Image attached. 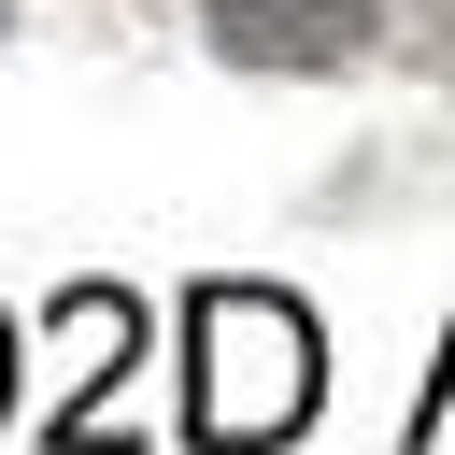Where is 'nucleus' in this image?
<instances>
[{
    "instance_id": "1",
    "label": "nucleus",
    "mask_w": 455,
    "mask_h": 455,
    "mask_svg": "<svg viewBox=\"0 0 455 455\" xmlns=\"http://www.w3.org/2000/svg\"><path fill=\"white\" fill-rule=\"evenodd\" d=\"M327 398V341L284 284H199L185 299V441L199 455H284Z\"/></svg>"
},
{
    "instance_id": "2",
    "label": "nucleus",
    "mask_w": 455,
    "mask_h": 455,
    "mask_svg": "<svg viewBox=\"0 0 455 455\" xmlns=\"http://www.w3.org/2000/svg\"><path fill=\"white\" fill-rule=\"evenodd\" d=\"M57 341L85 355V384H71L57 412H43V441H57V455H100V441H142V427H128V398H114V370L142 355V299H128V284H71V299H57Z\"/></svg>"
},
{
    "instance_id": "3",
    "label": "nucleus",
    "mask_w": 455,
    "mask_h": 455,
    "mask_svg": "<svg viewBox=\"0 0 455 455\" xmlns=\"http://www.w3.org/2000/svg\"><path fill=\"white\" fill-rule=\"evenodd\" d=\"M199 28H213L242 71H341V57L384 28V0H199Z\"/></svg>"
},
{
    "instance_id": "4",
    "label": "nucleus",
    "mask_w": 455,
    "mask_h": 455,
    "mask_svg": "<svg viewBox=\"0 0 455 455\" xmlns=\"http://www.w3.org/2000/svg\"><path fill=\"white\" fill-rule=\"evenodd\" d=\"M441 412H455V327H441V384H427V412H412V441H427Z\"/></svg>"
},
{
    "instance_id": "5",
    "label": "nucleus",
    "mask_w": 455,
    "mask_h": 455,
    "mask_svg": "<svg viewBox=\"0 0 455 455\" xmlns=\"http://www.w3.org/2000/svg\"><path fill=\"white\" fill-rule=\"evenodd\" d=\"M0 412H14V327H0Z\"/></svg>"
},
{
    "instance_id": "6",
    "label": "nucleus",
    "mask_w": 455,
    "mask_h": 455,
    "mask_svg": "<svg viewBox=\"0 0 455 455\" xmlns=\"http://www.w3.org/2000/svg\"><path fill=\"white\" fill-rule=\"evenodd\" d=\"M0 28H14V0H0Z\"/></svg>"
}]
</instances>
